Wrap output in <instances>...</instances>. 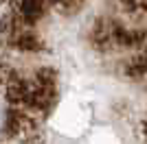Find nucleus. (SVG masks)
I'll return each mask as SVG.
<instances>
[{"mask_svg":"<svg viewBox=\"0 0 147 144\" xmlns=\"http://www.w3.org/2000/svg\"><path fill=\"white\" fill-rule=\"evenodd\" d=\"M22 13H24V18H29V20L40 15V0H22Z\"/></svg>","mask_w":147,"mask_h":144,"instance_id":"nucleus-1","label":"nucleus"},{"mask_svg":"<svg viewBox=\"0 0 147 144\" xmlns=\"http://www.w3.org/2000/svg\"><path fill=\"white\" fill-rule=\"evenodd\" d=\"M0 127H2V111H0Z\"/></svg>","mask_w":147,"mask_h":144,"instance_id":"nucleus-2","label":"nucleus"}]
</instances>
